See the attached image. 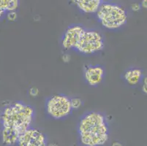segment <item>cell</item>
<instances>
[{
  "instance_id": "cell-1",
  "label": "cell",
  "mask_w": 147,
  "mask_h": 146,
  "mask_svg": "<svg viewBox=\"0 0 147 146\" xmlns=\"http://www.w3.org/2000/svg\"><path fill=\"white\" fill-rule=\"evenodd\" d=\"M80 142L84 146H102L109 138V129L105 116L98 112L84 115L78 124Z\"/></svg>"
},
{
  "instance_id": "cell-2",
  "label": "cell",
  "mask_w": 147,
  "mask_h": 146,
  "mask_svg": "<svg viewBox=\"0 0 147 146\" xmlns=\"http://www.w3.org/2000/svg\"><path fill=\"white\" fill-rule=\"evenodd\" d=\"M0 116L2 127L13 129L21 135L31 127L34 111L29 104L16 102L7 106Z\"/></svg>"
},
{
  "instance_id": "cell-3",
  "label": "cell",
  "mask_w": 147,
  "mask_h": 146,
  "mask_svg": "<svg viewBox=\"0 0 147 146\" xmlns=\"http://www.w3.org/2000/svg\"><path fill=\"white\" fill-rule=\"evenodd\" d=\"M96 14L101 25L111 30L121 27L127 21L126 10L117 3L102 2Z\"/></svg>"
},
{
  "instance_id": "cell-4",
  "label": "cell",
  "mask_w": 147,
  "mask_h": 146,
  "mask_svg": "<svg viewBox=\"0 0 147 146\" xmlns=\"http://www.w3.org/2000/svg\"><path fill=\"white\" fill-rule=\"evenodd\" d=\"M103 48V37L100 33L95 30L85 29L74 50L84 55H92L101 51Z\"/></svg>"
},
{
  "instance_id": "cell-5",
  "label": "cell",
  "mask_w": 147,
  "mask_h": 146,
  "mask_svg": "<svg viewBox=\"0 0 147 146\" xmlns=\"http://www.w3.org/2000/svg\"><path fill=\"white\" fill-rule=\"evenodd\" d=\"M47 113L54 119H61L69 116L72 112L70 99L64 94L51 96L46 102Z\"/></svg>"
},
{
  "instance_id": "cell-6",
  "label": "cell",
  "mask_w": 147,
  "mask_h": 146,
  "mask_svg": "<svg viewBox=\"0 0 147 146\" xmlns=\"http://www.w3.org/2000/svg\"><path fill=\"white\" fill-rule=\"evenodd\" d=\"M18 146H47L45 135L37 129L30 127L19 135Z\"/></svg>"
},
{
  "instance_id": "cell-7",
  "label": "cell",
  "mask_w": 147,
  "mask_h": 146,
  "mask_svg": "<svg viewBox=\"0 0 147 146\" xmlns=\"http://www.w3.org/2000/svg\"><path fill=\"white\" fill-rule=\"evenodd\" d=\"M84 29L81 25H73L67 29L61 40V45L65 49H73L78 44L84 33Z\"/></svg>"
},
{
  "instance_id": "cell-8",
  "label": "cell",
  "mask_w": 147,
  "mask_h": 146,
  "mask_svg": "<svg viewBox=\"0 0 147 146\" xmlns=\"http://www.w3.org/2000/svg\"><path fill=\"white\" fill-rule=\"evenodd\" d=\"M105 71L100 65H90L84 71V78L86 83L92 86L99 85L103 80Z\"/></svg>"
},
{
  "instance_id": "cell-9",
  "label": "cell",
  "mask_w": 147,
  "mask_h": 146,
  "mask_svg": "<svg viewBox=\"0 0 147 146\" xmlns=\"http://www.w3.org/2000/svg\"><path fill=\"white\" fill-rule=\"evenodd\" d=\"M103 1L101 0H77L75 1L78 9L85 13H97Z\"/></svg>"
},
{
  "instance_id": "cell-10",
  "label": "cell",
  "mask_w": 147,
  "mask_h": 146,
  "mask_svg": "<svg viewBox=\"0 0 147 146\" xmlns=\"http://www.w3.org/2000/svg\"><path fill=\"white\" fill-rule=\"evenodd\" d=\"M19 135L20 134L13 129L2 127L1 138L2 143L5 145L13 146L16 144Z\"/></svg>"
},
{
  "instance_id": "cell-11",
  "label": "cell",
  "mask_w": 147,
  "mask_h": 146,
  "mask_svg": "<svg viewBox=\"0 0 147 146\" xmlns=\"http://www.w3.org/2000/svg\"><path fill=\"white\" fill-rule=\"evenodd\" d=\"M143 77L142 71L140 69L133 68L127 71L125 74V79L130 85H136L141 81Z\"/></svg>"
},
{
  "instance_id": "cell-12",
  "label": "cell",
  "mask_w": 147,
  "mask_h": 146,
  "mask_svg": "<svg viewBox=\"0 0 147 146\" xmlns=\"http://www.w3.org/2000/svg\"><path fill=\"white\" fill-rule=\"evenodd\" d=\"M7 13V0H0V19Z\"/></svg>"
},
{
  "instance_id": "cell-13",
  "label": "cell",
  "mask_w": 147,
  "mask_h": 146,
  "mask_svg": "<svg viewBox=\"0 0 147 146\" xmlns=\"http://www.w3.org/2000/svg\"><path fill=\"white\" fill-rule=\"evenodd\" d=\"M70 103H71L72 109H78L82 104V102L79 98L70 99Z\"/></svg>"
},
{
  "instance_id": "cell-14",
  "label": "cell",
  "mask_w": 147,
  "mask_h": 146,
  "mask_svg": "<svg viewBox=\"0 0 147 146\" xmlns=\"http://www.w3.org/2000/svg\"><path fill=\"white\" fill-rule=\"evenodd\" d=\"M7 18L10 21H14L16 20L17 18V13L16 11L13 12H9V13H6Z\"/></svg>"
},
{
  "instance_id": "cell-15",
  "label": "cell",
  "mask_w": 147,
  "mask_h": 146,
  "mask_svg": "<svg viewBox=\"0 0 147 146\" xmlns=\"http://www.w3.org/2000/svg\"><path fill=\"white\" fill-rule=\"evenodd\" d=\"M29 94L32 96H36L38 94V89L36 87H32L29 90Z\"/></svg>"
},
{
  "instance_id": "cell-16",
  "label": "cell",
  "mask_w": 147,
  "mask_h": 146,
  "mask_svg": "<svg viewBox=\"0 0 147 146\" xmlns=\"http://www.w3.org/2000/svg\"><path fill=\"white\" fill-rule=\"evenodd\" d=\"M141 4L139 3H134L132 5V6H131V8H132V10H133V11H138L140 9H141Z\"/></svg>"
},
{
  "instance_id": "cell-17",
  "label": "cell",
  "mask_w": 147,
  "mask_h": 146,
  "mask_svg": "<svg viewBox=\"0 0 147 146\" xmlns=\"http://www.w3.org/2000/svg\"><path fill=\"white\" fill-rule=\"evenodd\" d=\"M143 92L146 94V77H144V83L143 85Z\"/></svg>"
},
{
  "instance_id": "cell-18",
  "label": "cell",
  "mask_w": 147,
  "mask_h": 146,
  "mask_svg": "<svg viewBox=\"0 0 147 146\" xmlns=\"http://www.w3.org/2000/svg\"><path fill=\"white\" fill-rule=\"evenodd\" d=\"M146 0H144L142 2V3H141V7H143L144 8H146Z\"/></svg>"
},
{
  "instance_id": "cell-19",
  "label": "cell",
  "mask_w": 147,
  "mask_h": 146,
  "mask_svg": "<svg viewBox=\"0 0 147 146\" xmlns=\"http://www.w3.org/2000/svg\"><path fill=\"white\" fill-rule=\"evenodd\" d=\"M111 146H122V145L120 143H119V142H115V143H113L112 144Z\"/></svg>"
},
{
  "instance_id": "cell-20",
  "label": "cell",
  "mask_w": 147,
  "mask_h": 146,
  "mask_svg": "<svg viewBox=\"0 0 147 146\" xmlns=\"http://www.w3.org/2000/svg\"><path fill=\"white\" fill-rule=\"evenodd\" d=\"M47 146H58V145L56 144V143H51V144L49 145H47Z\"/></svg>"
},
{
  "instance_id": "cell-21",
  "label": "cell",
  "mask_w": 147,
  "mask_h": 146,
  "mask_svg": "<svg viewBox=\"0 0 147 146\" xmlns=\"http://www.w3.org/2000/svg\"><path fill=\"white\" fill-rule=\"evenodd\" d=\"M0 124H1V116H0Z\"/></svg>"
}]
</instances>
